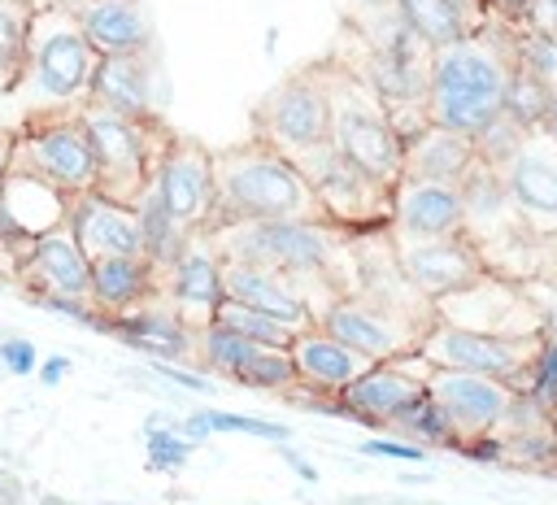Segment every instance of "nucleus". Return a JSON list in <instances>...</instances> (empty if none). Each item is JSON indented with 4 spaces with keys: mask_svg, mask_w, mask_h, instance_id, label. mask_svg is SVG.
<instances>
[{
    "mask_svg": "<svg viewBox=\"0 0 557 505\" xmlns=\"http://www.w3.org/2000/svg\"><path fill=\"white\" fill-rule=\"evenodd\" d=\"M135 213H139V235H144V257L165 274L183 253H187V244L196 239L183 222H174L170 218V209L161 205V196L148 187L144 196H139V205H135Z\"/></svg>",
    "mask_w": 557,
    "mask_h": 505,
    "instance_id": "nucleus-33",
    "label": "nucleus"
},
{
    "mask_svg": "<svg viewBox=\"0 0 557 505\" xmlns=\"http://www.w3.org/2000/svg\"><path fill=\"white\" fill-rule=\"evenodd\" d=\"M479 4H483L487 17L509 22V26H527V17H531V9H535V0H479Z\"/></svg>",
    "mask_w": 557,
    "mask_h": 505,
    "instance_id": "nucleus-45",
    "label": "nucleus"
},
{
    "mask_svg": "<svg viewBox=\"0 0 557 505\" xmlns=\"http://www.w3.org/2000/svg\"><path fill=\"white\" fill-rule=\"evenodd\" d=\"M161 296V270L148 257H104L91 261V309L100 318H122Z\"/></svg>",
    "mask_w": 557,
    "mask_h": 505,
    "instance_id": "nucleus-28",
    "label": "nucleus"
},
{
    "mask_svg": "<svg viewBox=\"0 0 557 505\" xmlns=\"http://www.w3.org/2000/svg\"><path fill=\"white\" fill-rule=\"evenodd\" d=\"M152 192L174 222H183L191 235H205L213 218V148L191 135H174L157 165Z\"/></svg>",
    "mask_w": 557,
    "mask_h": 505,
    "instance_id": "nucleus-16",
    "label": "nucleus"
},
{
    "mask_svg": "<svg viewBox=\"0 0 557 505\" xmlns=\"http://www.w3.org/2000/svg\"><path fill=\"white\" fill-rule=\"evenodd\" d=\"M431 374H435V366L422 357V348L405 353L396 361L370 366L348 392L335 396V418H348L370 431H392V422L426 396Z\"/></svg>",
    "mask_w": 557,
    "mask_h": 505,
    "instance_id": "nucleus-13",
    "label": "nucleus"
},
{
    "mask_svg": "<svg viewBox=\"0 0 557 505\" xmlns=\"http://www.w3.org/2000/svg\"><path fill=\"white\" fill-rule=\"evenodd\" d=\"M74 17L87 44L96 48V57H126V52L157 48L148 9L139 0H78Z\"/></svg>",
    "mask_w": 557,
    "mask_h": 505,
    "instance_id": "nucleus-27",
    "label": "nucleus"
},
{
    "mask_svg": "<svg viewBox=\"0 0 557 505\" xmlns=\"http://www.w3.org/2000/svg\"><path fill=\"white\" fill-rule=\"evenodd\" d=\"M213 322L226 327V331H235V335H244V340H252V344H265V348H292V340L300 335L287 322H278V318H270L261 309L235 305V300H222V309H218Z\"/></svg>",
    "mask_w": 557,
    "mask_h": 505,
    "instance_id": "nucleus-38",
    "label": "nucleus"
},
{
    "mask_svg": "<svg viewBox=\"0 0 557 505\" xmlns=\"http://www.w3.org/2000/svg\"><path fill=\"white\" fill-rule=\"evenodd\" d=\"M35 374H39V379H44L48 387H57V383H61V379L70 374V357H44Z\"/></svg>",
    "mask_w": 557,
    "mask_h": 505,
    "instance_id": "nucleus-47",
    "label": "nucleus"
},
{
    "mask_svg": "<svg viewBox=\"0 0 557 505\" xmlns=\"http://www.w3.org/2000/svg\"><path fill=\"white\" fill-rule=\"evenodd\" d=\"M387 435H396V440H405V444H418V448H453L457 453V435H453V427H448V418L435 409V401L431 396H422L413 409H405L396 422H392V431Z\"/></svg>",
    "mask_w": 557,
    "mask_h": 505,
    "instance_id": "nucleus-37",
    "label": "nucleus"
},
{
    "mask_svg": "<svg viewBox=\"0 0 557 505\" xmlns=\"http://www.w3.org/2000/svg\"><path fill=\"white\" fill-rule=\"evenodd\" d=\"M548 287H557V283H548Z\"/></svg>",
    "mask_w": 557,
    "mask_h": 505,
    "instance_id": "nucleus-54",
    "label": "nucleus"
},
{
    "mask_svg": "<svg viewBox=\"0 0 557 505\" xmlns=\"http://www.w3.org/2000/svg\"><path fill=\"white\" fill-rule=\"evenodd\" d=\"M178 431H183L191 444H200V440H209V435H218V431L261 435V440H278V444L292 435L283 422H261V418H252V414H231V409H196V414H187V418L178 422Z\"/></svg>",
    "mask_w": 557,
    "mask_h": 505,
    "instance_id": "nucleus-36",
    "label": "nucleus"
},
{
    "mask_svg": "<svg viewBox=\"0 0 557 505\" xmlns=\"http://www.w3.org/2000/svg\"><path fill=\"white\" fill-rule=\"evenodd\" d=\"M205 235L222 261H248L278 274L331 279L344 296L352 287V235L331 222H239Z\"/></svg>",
    "mask_w": 557,
    "mask_h": 505,
    "instance_id": "nucleus-5",
    "label": "nucleus"
},
{
    "mask_svg": "<svg viewBox=\"0 0 557 505\" xmlns=\"http://www.w3.org/2000/svg\"><path fill=\"white\" fill-rule=\"evenodd\" d=\"M9 170H13V131L0 126V183L9 178Z\"/></svg>",
    "mask_w": 557,
    "mask_h": 505,
    "instance_id": "nucleus-49",
    "label": "nucleus"
},
{
    "mask_svg": "<svg viewBox=\"0 0 557 505\" xmlns=\"http://www.w3.org/2000/svg\"><path fill=\"white\" fill-rule=\"evenodd\" d=\"M322 78H326V96H331V144L344 161H352L357 170H366L370 178L396 187L400 170H405V144L387 118V104L352 74L344 70L335 57H318Z\"/></svg>",
    "mask_w": 557,
    "mask_h": 505,
    "instance_id": "nucleus-6",
    "label": "nucleus"
},
{
    "mask_svg": "<svg viewBox=\"0 0 557 505\" xmlns=\"http://www.w3.org/2000/svg\"><path fill=\"white\" fill-rule=\"evenodd\" d=\"M39 505H61V501H52V496H44V501H39Z\"/></svg>",
    "mask_w": 557,
    "mask_h": 505,
    "instance_id": "nucleus-52",
    "label": "nucleus"
},
{
    "mask_svg": "<svg viewBox=\"0 0 557 505\" xmlns=\"http://www.w3.org/2000/svg\"><path fill=\"white\" fill-rule=\"evenodd\" d=\"M557 104V83L522 70V65H509V78H505V96H500V113L522 126L527 135L544 131L548 126V113Z\"/></svg>",
    "mask_w": 557,
    "mask_h": 505,
    "instance_id": "nucleus-32",
    "label": "nucleus"
},
{
    "mask_svg": "<svg viewBox=\"0 0 557 505\" xmlns=\"http://www.w3.org/2000/svg\"><path fill=\"white\" fill-rule=\"evenodd\" d=\"M505 78H509V48H505L500 22L487 17L479 35L435 52L431 87H426L431 126L474 139L492 118H500Z\"/></svg>",
    "mask_w": 557,
    "mask_h": 505,
    "instance_id": "nucleus-4",
    "label": "nucleus"
},
{
    "mask_svg": "<svg viewBox=\"0 0 557 505\" xmlns=\"http://www.w3.org/2000/svg\"><path fill=\"white\" fill-rule=\"evenodd\" d=\"M540 348H544V335L509 340V335H479V331H457V327H440V322L422 340V357L435 370H466V374L500 379L513 392L527 387Z\"/></svg>",
    "mask_w": 557,
    "mask_h": 505,
    "instance_id": "nucleus-11",
    "label": "nucleus"
},
{
    "mask_svg": "<svg viewBox=\"0 0 557 505\" xmlns=\"http://www.w3.org/2000/svg\"><path fill=\"white\" fill-rule=\"evenodd\" d=\"M35 4L30 0H0V91H13L26 65Z\"/></svg>",
    "mask_w": 557,
    "mask_h": 505,
    "instance_id": "nucleus-35",
    "label": "nucleus"
},
{
    "mask_svg": "<svg viewBox=\"0 0 557 505\" xmlns=\"http://www.w3.org/2000/svg\"><path fill=\"white\" fill-rule=\"evenodd\" d=\"M278 457H283V461H287V466H292V470H296L305 483H318V470H313V461H305V457H300V453H292V448H278Z\"/></svg>",
    "mask_w": 557,
    "mask_h": 505,
    "instance_id": "nucleus-48",
    "label": "nucleus"
},
{
    "mask_svg": "<svg viewBox=\"0 0 557 505\" xmlns=\"http://www.w3.org/2000/svg\"><path fill=\"white\" fill-rule=\"evenodd\" d=\"M553 422H557V401H553Z\"/></svg>",
    "mask_w": 557,
    "mask_h": 505,
    "instance_id": "nucleus-53",
    "label": "nucleus"
},
{
    "mask_svg": "<svg viewBox=\"0 0 557 505\" xmlns=\"http://www.w3.org/2000/svg\"><path fill=\"white\" fill-rule=\"evenodd\" d=\"M265 344H252V340H244V335H235V331H226V327H200L196 331V370L200 374H209V379H235V370L239 366H248L257 353H261Z\"/></svg>",
    "mask_w": 557,
    "mask_h": 505,
    "instance_id": "nucleus-34",
    "label": "nucleus"
},
{
    "mask_svg": "<svg viewBox=\"0 0 557 505\" xmlns=\"http://www.w3.org/2000/svg\"><path fill=\"white\" fill-rule=\"evenodd\" d=\"M474 165V139L444 131V126H422L413 139H405V170L400 178L418 183H461L466 170Z\"/></svg>",
    "mask_w": 557,
    "mask_h": 505,
    "instance_id": "nucleus-30",
    "label": "nucleus"
},
{
    "mask_svg": "<svg viewBox=\"0 0 557 505\" xmlns=\"http://www.w3.org/2000/svg\"><path fill=\"white\" fill-rule=\"evenodd\" d=\"M0 366L13 370V374H35L39 370V353H35V344L26 335H9V340H0Z\"/></svg>",
    "mask_w": 557,
    "mask_h": 505,
    "instance_id": "nucleus-42",
    "label": "nucleus"
},
{
    "mask_svg": "<svg viewBox=\"0 0 557 505\" xmlns=\"http://www.w3.org/2000/svg\"><path fill=\"white\" fill-rule=\"evenodd\" d=\"M387 235H392V253H396L400 274L431 305L487 279V270H483V261L466 235H457V239H418V235H396V231H387Z\"/></svg>",
    "mask_w": 557,
    "mask_h": 505,
    "instance_id": "nucleus-17",
    "label": "nucleus"
},
{
    "mask_svg": "<svg viewBox=\"0 0 557 505\" xmlns=\"http://www.w3.org/2000/svg\"><path fill=\"white\" fill-rule=\"evenodd\" d=\"M496 440H500L505 466H518V470H553L557 475V422L535 401L518 396L513 409H509V418L500 422Z\"/></svg>",
    "mask_w": 557,
    "mask_h": 505,
    "instance_id": "nucleus-29",
    "label": "nucleus"
},
{
    "mask_svg": "<svg viewBox=\"0 0 557 505\" xmlns=\"http://www.w3.org/2000/svg\"><path fill=\"white\" fill-rule=\"evenodd\" d=\"M318 327L331 331L335 340H344L348 348H357L361 357H370L374 366L396 361L405 353H418L422 340L431 335V327H422L413 318H400V313H392L374 300H361V296H339Z\"/></svg>",
    "mask_w": 557,
    "mask_h": 505,
    "instance_id": "nucleus-14",
    "label": "nucleus"
},
{
    "mask_svg": "<svg viewBox=\"0 0 557 505\" xmlns=\"http://www.w3.org/2000/svg\"><path fill=\"white\" fill-rule=\"evenodd\" d=\"M104 335L122 340L126 348L152 357V361H165V366H191L196 361V331L174 313V305L165 296H152L148 305L122 313V318H100Z\"/></svg>",
    "mask_w": 557,
    "mask_h": 505,
    "instance_id": "nucleus-23",
    "label": "nucleus"
},
{
    "mask_svg": "<svg viewBox=\"0 0 557 505\" xmlns=\"http://www.w3.org/2000/svg\"><path fill=\"white\" fill-rule=\"evenodd\" d=\"M396 13L426 48H453L483 30L487 13L479 0H396Z\"/></svg>",
    "mask_w": 557,
    "mask_h": 505,
    "instance_id": "nucleus-31",
    "label": "nucleus"
},
{
    "mask_svg": "<svg viewBox=\"0 0 557 505\" xmlns=\"http://www.w3.org/2000/svg\"><path fill=\"white\" fill-rule=\"evenodd\" d=\"M13 170L35 174L44 183H52L57 192L87 196L100 183V161H96V144L83 126V118H39V122H22L13 131Z\"/></svg>",
    "mask_w": 557,
    "mask_h": 505,
    "instance_id": "nucleus-9",
    "label": "nucleus"
},
{
    "mask_svg": "<svg viewBox=\"0 0 557 505\" xmlns=\"http://www.w3.org/2000/svg\"><path fill=\"white\" fill-rule=\"evenodd\" d=\"M352 4H366V9H387V4H396V0H352Z\"/></svg>",
    "mask_w": 557,
    "mask_h": 505,
    "instance_id": "nucleus-51",
    "label": "nucleus"
},
{
    "mask_svg": "<svg viewBox=\"0 0 557 505\" xmlns=\"http://www.w3.org/2000/svg\"><path fill=\"white\" fill-rule=\"evenodd\" d=\"M231 383L235 387H248V392H265V396H287L300 379H296V366H292V353L287 348H261L248 366L235 370Z\"/></svg>",
    "mask_w": 557,
    "mask_h": 505,
    "instance_id": "nucleus-39",
    "label": "nucleus"
},
{
    "mask_svg": "<svg viewBox=\"0 0 557 505\" xmlns=\"http://www.w3.org/2000/svg\"><path fill=\"white\" fill-rule=\"evenodd\" d=\"M435 322L457 327V331H479V335H544V309L531 296V287L505 283V279H479L474 287L435 300Z\"/></svg>",
    "mask_w": 557,
    "mask_h": 505,
    "instance_id": "nucleus-12",
    "label": "nucleus"
},
{
    "mask_svg": "<svg viewBox=\"0 0 557 505\" xmlns=\"http://www.w3.org/2000/svg\"><path fill=\"white\" fill-rule=\"evenodd\" d=\"M252 135L257 144L287 157L296 170H305L322 148H331V96L322 65L309 61L292 74H283L257 104H252Z\"/></svg>",
    "mask_w": 557,
    "mask_h": 505,
    "instance_id": "nucleus-7",
    "label": "nucleus"
},
{
    "mask_svg": "<svg viewBox=\"0 0 557 505\" xmlns=\"http://www.w3.org/2000/svg\"><path fill=\"white\" fill-rule=\"evenodd\" d=\"M361 453H370V457H396V461H405V466H422V461H426V448L405 444V440H396V435H374V440L361 444Z\"/></svg>",
    "mask_w": 557,
    "mask_h": 505,
    "instance_id": "nucleus-43",
    "label": "nucleus"
},
{
    "mask_svg": "<svg viewBox=\"0 0 557 505\" xmlns=\"http://www.w3.org/2000/svg\"><path fill=\"white\" fill-rule=\"evenodd\" d=\"M544 135L557 144V104H553V113H548V126H544Z\"/></svg>",
    "mask_w": 557,
    "mask_h": 505,
    "instance_id": "nucleus-50",
    "label": "nucleus"
},
{
    "mask_svg": "<svg viewBox=\"0 0 557 505\" xmlns=\"http://www.w3.org/2000/svg\"><path fill=\"white\" fill-rule=\"evenodd\" d=\"M96 65L100 57L74 17V4H35L26 65L9 100L22 109V122L74 118L91 100Z\"/></svg>",
    "mask_w": 557,
    "mask_h": 505,
    "instance_id": "nucleus-3",
    "label": "nucleus"
},
{
    "mask_svg": "<svg viewBox=\"0 0 557 505\" xmlns=\"http://www.w3.org/2000/svg\"><path fill=\"white\" fill-rule=\"evenodd\" d=\"M527 26H531L540 39H548V44L557 48V0H535V9H531V17H527Z\"/></svg>",
    "mask_w": 557,
    "mask_h": 505,
    "instance_id": "nucleus-46",
    "label": "nucleus"
},
{
    "mask_svg": "<svg viewBox=\"0 0 557 505\" xmlns=\"http://www.w3.org/2000/svg\"><path fill=\"white\" fill-rule=\"evenodd\" d=\"M426 396L435 401V409L448 418L457 448L483 435H496L500 422L509 418L518 392L500 379H483V374H466V370H435L426 383Z\"/></svg>",
    "mask_w": 557,
    "mask_h": 505,
    "instance_id": "nucleus-15",
    "label": "nucleus"
},
{
    "mask_svg": "<svg viewBox=\"0 0 557 505\" xmlns=\"http://www.w3.org/2000/svg\"><path fill=\"white\" fill-rule=\"evenodd\" d=\"M522 139H527V131L513 126V122L500 113V118H492V122L474 135V161H483V165H492V170H505V165L513 161V152L522 148Z\"/></svg>",
    "mask_w": 557,
    "mask_h": 505,
    "instance_id": "nucleus-40",
    "label": "nucleus"
},
{
    "mask_svg": "<svg viewBox=\"0 0 557 505\" xmlns=\"http://www.w3.org/2000/svg\"><path fill=\"white\" fill-rule=\"evenodd\" d=\"M239 222H326L305 174L257 139L213 148L209 231Z\"/></svg>",
    "mask_w": 557,
    "mask_h": 505,
    "instance_id": "nucleus-2",
    "label": "nucleus"
},
{
    "mask_svg": "<svg viewBox=\"0 0 557 505\" xmlns=\"http://www.w3.org/2000/svg\"><path fill=\"white\" fill-rule=\"evenodd\" d=\"M344 70H352L387 109L400 104H422L431 87V61L435 48H426L396 4L387 9H366V4H344L339 9V35L326 48Z\"/></svg>",
    "mask_w": 557,
    "mask_h": 505,
    "instance_id": "nucleus-1",
    "label": "nucleus"
},
{
    "mask_svg": "<svg viewBox=\"0 0 557 505\" xmlns=\"http://www.w3.org/2000/svg\"><path fill=\"white\" fill-rule=\"evenodd\" d=\"M144 444H148V470H183L191 457V440L178 427H144Z\"/></svg>",
    "mask_w": 557,
    "mask_h": 505,
    "instance_id": "nucleus-41",
    "label": "nucleus"
},
{
    "mask_svg": "<svg viewBox=\"0 0 557 505\" xmlns=\"http://www.w3.org/2000/svg\"><path fill=\"white\" fill-rule=\"evenodd\" d=\"M161 296L174 305V313L200 331V327H213L226 292H222V257L218 248L209 244V235H196L187 244V253L161 274Z\"/></svg>",
    "mask_w": 557,
    "mask_h": 505,
    "instance_id": "nucleus-22",
    "label": "nucleus"
},
{
    "mask_svg": "<svg viewBox=\"0 0 557 505\" xmlns=\"http://www.w3.org/2000/svg\"><path fill=\"white\" fill-rule=\"evenodd\" d=\"M87 109H104L117 118H165V78H161V57L157 48L126 52V57H100L96 78H91V100Z\"/></svg>",
    "mask_w": 557,
    "mask_h": 505,
    "instance_id": "nucleus-18",
    "label": "nucleus"
},
{
    "mask_svg": "<svg viewBox=\"0 0 557 505\" xmlns=\"http://www.w3.org/2000/svg\"><path fill=\"white\" fill-rule=\"evenodd\" d=\"M152 370H157L161 379H170V383L187 387V392H213V379H209V374H200L196 366H165V361H152Z\"/></svg>",
    "mask_w": 557,
    "mask_h": 505,
    "instance_id": "nucleus-44",
    "label": "nucleus"
},
{
    "mask_svg": "<svg viewBox=\"0 0 557 505\" xmlns=\"http://www.w3.org/2000/svg\"><path fill=\"white\" fill-rule=\"evenodd\" d=\"M70 231L87 261L104 257H144V235H139V213L131 205H117L100 192L74 196L70 200Z\"/></svg>",
    "mask_w": 557,
    "mask_h": 505,
    "instance_id": "nucleus-25",
    "label": "nucleus"
},
{
    "mask_svg": "<svg viewBox=\"0 0 557 505\" xmlns=\"http://www.w3.org/2000/svg\"><path fill=\"white\" fill-rule=\"evenodd\" d=\"M500 178L531 235L557 239V144L544 131L527 135L513 161L500 170Z\"/></svg>",
    "mask_w": 557,
    "mask_h": 505,
    "instance_id": "nucleus-19",
    "label": "nucleus"
},
{
    "mask_svg": "<svg viewBox=\"0 0 557 505\" xmlns=\"http://www.w3.org/2000/svg\"><path fill=\"white\" fill-rule=\"evenodd\" d=\"M17 279L26 287V296H74V300H91V261L78 248L70 222L39 235L22 257H17Z\"/></svg>",
    "mask_w": 557,
    "mask_h": 505,
    "instance_id": "nucleus-21",
    "label": "nucleus"
},
{
    "mask_svg": "<svg viewBox=\"0 0 557 505\" xmlns=\"http://www.w3.org/2000/svg\"><path fill=\"white\" fill-rule=\"evenodd\" d=\"M396 235L418 239H457L466 235V205L457 183H418L400 178L392 192V226Z\"/></svg>",
    "mask_w": 557,
    "mask_h": 505,
    "instance_id": "nucleus-24",
    "label": "nucleus"
},
{
    "mask_svg": "<svg viewBox=\"0 0 557 505\" xmlns=\"http://www.w3.org/2000/svg\"><path fill=\"white\" fill-rule=\"evenodd\" d=\"M78 118H83V126L96 144V161H100L96 192L135 209L139 196L152 187L157 165H161V157L174 139L170 122L165 118L135 122V118H117V113H104V109H83Z\"/></svg>",
    "mask_w": 557,
    "mask_h": 505,
    "instance_id": "nucleus-8",
    "label": "nucleus"
},
{
    "mask_svg": "<svg viewBox=\"0 0 557 505\" xmlns=\"http://www.w3.org/2000/svg\"><path fill=\"white\" fill-rule=\"evenodd\" d=\"M70 222V196L57 192L52 183L9 170V178L0 183V244L22 257L39 235L57 231Z\"/></svg>",
    "mask_w": 557,
    "mask_h": 505,
    "instance_id": "nucleus-20",
    "label": "nucleus"
},
{
    "mask_svg": "<svg viewBox=\"0 0 557 505\" xmlns=\"http://www.w3.org/2000/svg\"><path fill=\"white\" fill-rule=\"evenodd\" d=\"M287 353H292V366H296L300 387L322 392V396H339V392H348V387L374 366L370 357H361L357 348H348L344 340H335V335L322 331V327L300 331V335L292 340Z\"/></svg>",
    "mask_w": 557,
    "mask_h": 505,
    "instance_id": "nucleus-26",
    "label": "nucleus"
},
{
    "mask_svg": "<svg viewBox=\"0 0 557 505\" xmlns=\"http://www.w3.org/2000/svg\"><path fill=\"white\" fill-rule=\"evenodd\" d=\"M305 183L318 196V209L331 226L348 231V235H370V231H387L392 226V192L387 183L370 178L366 170H357L352 161H344L331 148H322L305 170Z\"/></svg>",
    "mask_w": 557,
    "mask_h": 505,
    "instance_id": "nucleus-10",
    "label": "nucleus"
}]
</instances>
